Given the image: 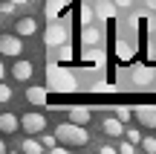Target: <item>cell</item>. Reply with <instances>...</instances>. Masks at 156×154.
Segmentation results:
<instances>
[{
    "label": "cell",
    "instance_id": "obj_1",
    "mask_svg": "<svg viewBox=\"0 0 156 154\" xmlns=\"http://www.w3.org/2000/svg\"><path fill=\"white\" fill-rule=\"evenodd\" d=\"M55 137L61 140V143H67V145H87L90 143V134H87V128L81 125V122H61V125L55 128Z\"/></svg>",
    "mask_w": 156,
    "mask_h": 154
},
{
    "label": "cell",
    "instance_id": "obj_2",
    "mask_svg": "<svg viewBox=\"0 0 156 154\" xmlns=\"http://www.w3.org/2000/svg\"><path fill=\"white\" fill-rule=\"evenodd\" d=\"M20 128L26 134H44L46 131V116L38 114V111H29V114L20 116Z\"/></svg>",
    "mask_w": 156,
    "mask_h": 154
},
{
    "label": "cell",
    "instance_id": "obj_3",
    "mask_svg": "<svg viewBox=\"0 0 156 154\" xmlns=\"http://www.w3.org/2000/svg\"><path fill=\"white\" fill-rule=\"evenodd\" d=\"M23 35H12V32H6V35H0V52H3V55H9V58H17L23 52Z\"/></svg>",
    "mask_w": 156,
    "mask_h": 154
},
{
    "label": "cell",
    "instance_id": "obj_4",
    "mask_svg": "<svg viewBox=\"0 0 156 154\" xmlns=\"http://www.w3.org/2000/svg\"><path fill=\"white\" fill-rule=\"evenodd\" d=\"M67 38L69 35H67V29H64L61 23H49V26L44 29V44L46 47H64Z\"/></svg>",
    "mask_w": 156,
    "mask_h": 154
},
{
    "label": "cell",
    "instance_id": "obj_5",
    "mask_svg": "<svg viewBox=\"0 0 156 154\" xmlns=\"http://www.w3.org/2000/svg\"><path fill=\"white\" fill-rule=\"evenodd\" d=\"M133 114H136V122H139V125L156 128V108H153V105H139Z\"/></svg>",
    "mask_w": 156,
    "mask_h": 154
},
{
    "label": "cell",
    "instance_id": "obj_6",
    "mask_svg": "<svg viewBox=\"0 0 156 154\" xmlns=\"http://www.w3.org/2000/svg\"><path fill=\"white\" fill-rule=\"evenodd\" d=\"M32 73H35V67H32V61H26V58H17L15 67H12V76H15L17 81H29Z\"/></svg>",
    "mask_w": 156,
    "mask_h": 154
},
{
    "label": "cell",
    "instance_id": "obj_7",
    "mask_svg": "<svg viewBox=\"0 0 156 154\" xmlns=\"http://www.w3.org/2000/svg\"><path fill=\"white\" fill-rule=\"evenodd\" d=\"M104 134H110V137H127V128H124V122L122 119H119V116H116V119H113V116H110V119H104Z\"/></svg>",
    "mask_w": 156,
    "mask_h": 154
},
{
    "label": "cell",
    "instance_id": "obj_8",
    "mask_svg": "<svg viewBox=\"0 0 156 154\" xmlns=\"http://www.w3.org/2000/svg\"><path fill=\"white\" fill-rule=\"evenodd\" d=\"M15 32H17V35H23V38L35 35V32H38V23H35V17H17V23H15Z\"/></svg>",
    "mask_w": 156,
    "mask_h": 154
},
{
    "label": "cell",
    "instance_id": "obj_9",
    "mask_svg": "<svg viewBox=\"0 0 156 154\" xmlns=\"http://www.w3.org/2000/svg\"><path fill=\"white\" fill-rule=\"evenodd\" d=\"M17 128H20V119H17L15 114H3L0 116V131L3 134H15Z\"/></svg>",
    "mask_w": 156,
    "mask_h": 154
},
{
    "label": "cell",
    "instance_id": "obj_10",
    "mask_svg": "<svg viewBox=\"0 0 156 154\" xmlns=\"http://www.w3.org/2000/svg\"><path fill=\"white\" fill-rule=\"evenodd\" d=\"M46 96H49V87H29V90H26V99L32 105H44Z\"/></svg>",
    "mask_w": 156,
    "mask_h": 154
},
{
    "label": "cell",
    "instance_id": "obj_11",
    "mask_svg": "<svg viewBox=\"0 0 156 154\" xmlns=\"http://www.w3.org/2000/svg\"><path fill=\"white\" fill-rule=\"evenodd\" d=\"M69 119H73V122H81V125H87V122L93 119V111H90V108H69Z\"/></svg>",
    "mask_w": 156,
    "mask_h": 154
},
{
    "label": "cell",
    "instance_id": "obj_12",
    "mask_svg": "<svg viewBox=\"0 0 156 154\" xmlns=\"http://www.w3.org/2000/svg\"><path fill=\"white\" fill-rule=\"evenodd\" d=\"M61 85V90H75V79L69 76H61V73H52V87Z\"/></svg>",
    "mask_w": 156,
    "mask_h": 154
},
{
    "label": "cell",
    "instance_id": "obj_13",
    "mask_svg": "<svg viewBox=\"0 0 156 154\" xmlns=\"http://www.w3.org/2000/svg\"><path fill=\"white\" fill-rule=\"evenodd\" d=\"M44 148H46L44 140H41V143H38V140H23V143H20V151H26V154H41Z\"/></svg>",
    "mask_w": 156,
    "mask_h": 154
},
{
    "label": "cell",
    "instance_id": "obj_14",
    "mask_svg": "<svg viewBox=\"0 0 156 154\" xmlns=\"http://www.w3.org/2000/svg\"><path fill=\"white\" fill-rule=\"evenodd\" d=\"M64 3H67V0H49V3H46L44 9H46V15H49V17H55L58 12L64 9Z\"/></svg>",
    "mask_w": 156,
    "mask_h": 154
},
{
    "label": "cell",
    "instance_id": "obj_15",
    "mask_svg": "<svg viewBox=\"0 0 156 154\" xmlns=\"http://www.w3.org/2000/svg\"><path fill=\"white\" fill-rule=\"evenodd\" d=\"M95 12H98L101 17H113V15H116V3H98Z\"/></svg>",
    "mask_w": 156,
    "mask_h": 154
},
{
    "label": "cell",
    "instance_id": "obj_16",
    "mask_svg": "<svg viewBox=\"0 0 156 154\" xmlns=\"http://www.w3.org/2000/svg\"><path fill=\"white\" fill-rule=\"evenodd\" d=\"M116 116H119L122 122H130V119H136V114H133L130 108H119V111H116Z\"/></svg>",
    "mask_w": 156,
    "mask_h": 154
},
{
    "label": "cell",
    "instance_id": "obj_17",
    "mask_svg": "<svg viewBox=\"0 0 156 154\" xmlns=\"http://www.w3.org/2000/svg\"><path fill=\"white\" fill-rule=\"evenodd\" d=\"M142 151L156 154V140H153V137H145V140H142Z\"/></svg>",
    "mask_w": 156,
    "mask_h": 154
},
{
    "label": "cell",
    "instance_id": "obj_18",
    "mask_svg": "<svg viewBox=\"0 0 156 154\" xmlns=\"http://www.w3.org/2000/svg\"><path fill=\"white\" fill-rule=\"evenodd\" d=\"M133 79H136V85H147V81H151V73H147V70H136Z\"/></svg>",
    "mask_w": 156,
    "mask_h": 154
},
{
    "label": "cell",
    "instance_id": "obj_19",
    "mask_svg": "<svg viewBox=\"0 0 156 154\" xmlns=\"http://www.w3.org/2000/svg\"><path fill=\"white\" fill-rule=\"evenodd\" d=\"M119 151H122V154H133L136 143H133V140H124V143H119Z\"/></svg>",
    "mask_w": 156,
    "mask_h": 154
},
{
    "label": "cell",
    "instance_id": "obj_20",
    "mask_svg": "<svg viewBox=\"0 0 156 154\" xmlns=\"http://www.w3.org/2000/svg\"><path fill=\"white\" fill-rule=\"evenodd\" d=\"M41 140H44V145H46V151H52V148H55V134H41Z\"/></svg>",
    "mask_w": 156,
    "mask_h": 154
},
{
    "label": "cell",
    "instance_id": "obj_21",
    "mask_svg": "<svg viewBox=\"0 0 156 154\" xmlns=\"http://www.w3.org/2000/svg\"><path fill=\"white\" fill-rule=\"evenodd\" d=\"M12 99V87L9 85H0V102H9Z\"/></svg>",
    "mask_w": 156,
    "mask_h": 154
},
{
    "label": "cell",
    "instance_id": "obj_22",
    "mask_svg": "<svg viewBox=\"0 0 156 154\" xmlns=\"http://www.w3.org/2000/svg\"><path fill=\"white\" fill-rule=\"evenodd\" d=\"M69 55H73V52H69V47L64 44L61 50H58V61H69Z\"/></svg>",
    "mask_w": 156,
    "mask_h": 154
},
{
    "label": "cell",
    "instance_id": "obj_23",
    "mask_svg": "<svg viewBox=\"0 0 156 154\" xmlns=\"http://www.w3.org/2000/svg\"><path fill=\"white\" fill-rule=\"evenodd\" d=\"M15 6H17V3H12V0H3L0 12H3V15H12V12H15Z\"/></svg>",
    "mask_w": 156,
    "mask_h": 154
},
{
    "label": "cell",
    "instance_id": "obj_24",
    "mask_svg": "<svg viewBox=\"0 0 156 154\" xmlns=\"http://www.w3.org/2000/svg\"><path fill=\"white\" fill-rule=\"evenodd\" d=\"M127 140H133L136 145H142V137H139V131H136V128H127Z\"/></svg>",
    "mask_w": 156,
    "mask_h": 154
},
{
    "label": "cell",
    "instance_id": "obj_25",
    "mask_svg": "<svg viewBox=\"0 0 156 154\" xmlns=\"http://www.w3.org/2000/svg\"><path fill=\"white\" fill-rule=\"evenodd\" d=\"M95 38H98V35H95V29H84V41H95Z\"/></svg>",
    "mask_w": 156,
    "mask_h": 154
},
{
    "label": "cell",
    "instance_id": "obj_26",
    "mask_svg": "<svg viewBox=\"0 0 156 154\" xmlns=\"http://www.w3.org/2000/svg\"><path fill=\"white\" fill-rule=\"evenodd\" d=\"M113 3H116V6H122V9H127V6L133 3V0H113Z\"/></svg>",
    "mask_w": 156,
    "mask_h": 154
},
{
    "label": "cell",
    "instance_id": "obj_27",
    "mask_svg": "<svg viewBox=\"0 0 156 154\" xmlns=\"http://www.w3.org/2000/svg\"><path fill=\"white\" fill-rule=\"evenodd\" d=\"M12 3H17V6H20V3H23V6H26V3H29V0H12Z\"/></svg>",
    "mask_w": 156,
    "mask_h": 154
}]
</instances>
